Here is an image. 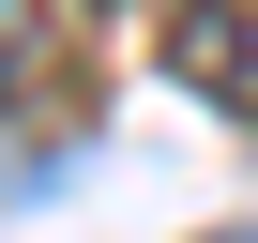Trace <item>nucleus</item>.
<instances>
[{"instance_id": "f03ea898", "label": "nucleus", "mask_w": 258, "mask_h": 243, "mask_svg": "<svg viewBox=\"0 0 258 243\" xmlns=\"http://www.w3.org/2000/svg\"><path fill=\"white\" fill-rule=\"evenodd\" d=\"M0 76H16V31H0Z\"/></svg>"}, {"instance_id": "7ed1b4c3", "label": "nucleus", "mask_w": 258, "mask_h": 243, "mask_svg": "<svg viewBox=\"0 0 258 243\" xmlns=\"http://www.w3.org/2000/svg\"><path fill=\"white\" fill-rule=\"evenodd\" d=\"M213 243H243V228H213Z\"/></svg>"}, {"instance_id": "f257e3e1", "label": "nucleus", "mask_w": 258, "mask_h": 243, "mask_svg": "<svg viewBox=\"0 0 258 243\" xmlns=\"http://www.w3.org/2000/svg\"><path fill=\"white\" fill-rule=\"evenodd\" d=\"M167 76L228 122H258V0H182L167 16Z\"/></svg>"}]
</instances>
